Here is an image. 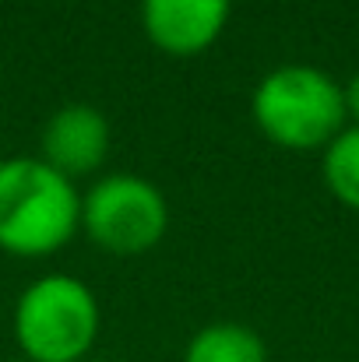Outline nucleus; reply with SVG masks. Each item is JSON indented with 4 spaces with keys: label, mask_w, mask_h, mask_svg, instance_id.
<instances>
[{
    "label": "nucleus",
    "mask_w": 359,
    "mask_h": 362,
    "mask_svg": "<svg viewBox=\"0 0 359 362\" xmlns=\"http://www.w3.org/2000/svg\"><path fill=\"white\" fill-rule=\"evenodd\" d=\"M81 233V190L39 155L0 158V250L50 257Z\"/></svg>",
    "instance_id": "obj_1"
},
{
    "label": "nucleus",
    "mask_w": 359,
    "mask_h": 362,
    "mask_svg": "<svg viewBox=\"0 0 359 362\" xmlns=\"http://www.w3.org/2000/svg\"><path fill=\"white\" fill-rule=\"evenodd\" d=\"M103 310L92 285L67 271L32 278L11 310V334L25 362H89Z\"/></svg>",
    "instance_id": "obj_2"
},
{
    "label": "nucleus",
    "mask_w": 359,
    "mask_h": 362,
    "mask_svg": "<svg viewBox=\"0 0 359 362\" xmlns=\"http://www.w3.org/2000/svg\"><path fill=\"white\" fill-rule=\"evenodd\" d=\"M250 117L271 144L285 151H324L349 123L342 85L314 64H282L268 71L250 95Z\"/></svg>",
    "instance_id": "obj_3"
},
{
    "label": "nucleus",
    "mask_w": 359,
    "mask_h": 362,
    "mask_svg": "<svg viewBox=\"0 0 359 362\" xmlns=\"http://www.w3.org/2000/svg\"><path fill=\"white\" fill-rule=\"evenodd\" d=\"M81 233L113 257L148 253L169 233V201L137 173H106L81 194Z\"/></svg>",
    "instance_id": "obj_4"
},
{
    "label": "nucleus",
    "mask_w": 359,
    "mask_h": 362,
    "mask_svg": "<svg viewBox=\"0 0 359 362\" xmlns=\"http://www.w3.org/2000/svg\"><path fill=\"white\" fill-rule=\"evenodd\" d=\"M110 144H113V127L99 106L67 103L53 110L50 120L42 123L39 158L78 183L81 176H96L106 165Z\"/></svg>",
    "instance_id": "obj_5"
},
{
    "label": "nucleus",
    "mask_w": 359,
    "mask_h": 362,
    "mask_svg": "<svg viewBox=\"0 0 359 362\" xmlns=\"http://www.w3.org/2000/svg\"><path fill=\"white\" fill-rule=\"evenodd\" d=\"M233 18V0H141V28L148 42L169 57H198L212 49Z\"/></svg>",
    "instance_id": "obj_6"
},
{
    "label": "nucleus",
    "mask_w": 359,
    "mask_h": 362,
    "mask_svg": "<svg viewBox=\"0 0 359 362\" xmlns=\"http://www.w3.org/2000/svg\"><path fill=\"white\" fill-rule=\"evenodd\" d=\"M183 362H268V345L246 324L215 320L190 334Z\"/></svg>",
    "instance_id": "obj_7"
},
{
    "label": "nucleus",
    "mask_w": 359,
    "mask_h": 362,
    "mask_svg": "<svg viewBox=\"0 0 359 362\" xmlns=\"http://www.w3.org/2000/svg\"><path fill=\"white\" fill-rule=\"evenodd\" d=\"M321 176L338 204L359 211V123H346V130L331 137L321 158Z\"/></svg>",
    "instance_id": "obj_8"
},
{
    "label": "nucleus",
    "mask_w": 359,
    "mask_h": 362,
    "mask_svg": "<svg viewBox=\"0 0 359 362\" xmlns=\"http://www.w3.org/2000/svg\"><path fill=\"white\" fill-rule=\"evenodd\" d=\"M342 92H346V113H349V120L359 123V71L342 85Z\"/></svg>",
    "instance_id": "obj_9"
},
{
    "label": "nucleus",
    "mask_w": 359,
    "mask_h": 362,
    "mask_svg": "<svg viewBox=\"0 0 359 362\" xmlns=\"http://www.w3.org/2000/svg\"><path fill=\"white\" fill-rule=\"evenodd\" d=\"M4 362H25V359H4Z\"/></svg>",
    "instance_id": "obj_10"
},
{
    "label": "nucleus",
    "mask_w": 359,
    "mask_h": 362,
    "mask_svg": "<svg viewBox=\"0 0 359 362\" xmlns=\"http://www.w3.org/2000/svg\"><path fill=\"white\" fill-rule=\"evenodd\" d=\"M89 362H92V359H89Z\"/></svg>",
    "instance_id": "obj_11"
}]
</instances>
